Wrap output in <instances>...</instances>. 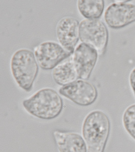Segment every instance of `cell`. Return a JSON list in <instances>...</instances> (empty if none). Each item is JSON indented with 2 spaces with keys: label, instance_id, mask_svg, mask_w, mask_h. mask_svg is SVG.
Instances as JSON below:
<instances>
[{
  "label": "cell",
  "instance_id": "cell-1",
  "mask_svg": "<svg viewBox=\"0 0 135 152\" xmlns=\"http://www.w3.org/2000/svg\"><path fill=\"white\" fill-rule=\"evenodd\" d=\"M110 129L109 120L103 111L94 110L86 116L82 132L88 152H104Z\"/></svg>",
  "mask_w": 135,
  "mask_h": 152
},
{
  "label": "cell",
  "instance_id": "cell-2",
  "mask_svg": "<svg viewBox=\"0 0 135 152\" xmlns=\"http://www.w3.org/2000/svg\"><path fill=\"white\" fill-rule=\"evenodd\" d=\"M23 105L27 111L33 116L42 119L51 120L61 113L63 103L56 91L45 88L23 101Z\"/></svg>",
  "mask_w": 135,
  "mask_h": 152
},
{
  "label": "cell",
  "instance_id": "cell-3",
  "mask_svg": "<svg viewBox=\"0 0 135 152\" xmlns=\"http://www.w3.org/2000/svg\"><path fill=\"white\" fill-rule=\"evenodd\" d=\"M10 67L19 86L27 92L31 91L39 72L38 64L34 52L27 49L18 50L12 57Z\"/></svg>",
  "mask_w": 135,
  "mask_h": 152
},
{
  "label": "cell",
  "instance_id": "cell-4",
  "mask_svg": "<svg viewBox=\"0 0 135 152\" xmlns=\"http://www.w3.org/2000/svg\"><path fill=\"white\" fill-rule=\"evenodd\" d=\"M79 37L82 42L92 46L98 54L105 53L109 39L108 31L99 19H86L79 26Z\"/></svg>",
  "mask_w": 135,
  "mask_h": 152
},
{
  "label": "cell",
  "instance_id": "cell-5",
  "mask_svg": "<svg viewBox=\"0 0 135 152\" xmlns=\"http://www.w3.org/2000/svg\"><path fill=\"white\" fill-rule=\"evenodd\" d=\"M34 54L39 66L45 70L55 68L73 54L60 44L52 41L45 42L38 45L35 48Z\"/></svg>",
  "mask_w": 135,
  "mask_h": 152
},
{
  "label": "cell",
  "instance_id": "cell-6",
  "mask_svg": "<svg viewBox=\"0 0 135 152\" xmlns=\"http://www.w3.org/2000/svg\"><path fill=\"white\" fill-rule=\"evenodd\" d=\"M60 94L67 97L78 105L87 106L93 104L98 97L96 87L83 80H77L61 87Z\"/></svg>",
  "mask_w": 135,
  "mask_h": 152
},
{
  "label": "cell",
  "instance_id": "cell-7",
  "mask_svg": "<svg viewBox=\"0 0 135 152\" xmlns=\"http://www.w3.org/2000/svg\"><path fill=\"white\" fill-rule=\"evenodd\" d=\"M128 2L116 1L109 6L105 11L104 19L109 27L117 29L135 21V5Z\"/></svg>",
  "mask_w": 135,
  "mask_h": 152
},
{
  "label": "cell",
  "instance_id": "cell-8",
  "mask_svg": "<svg viewBox=\"0 0 135 152\" xmlns=\"http://www.w3.org/2000/svg\"><path fill=\"white\" fill-rule=\"evenodd\" d=\"M98 54L95 49L87 44L82 42L77 46L72 57L79 79L86 80L90 78Z\"/></svg>",
  "mask_w": 135,
  "mask_h": 152
},
{
  "label": "cell",
  "instance_id": "cell-9",
  "mask_svg": "<svg viewBox=\"0 0 135 152\" xmlns=\"http://www.w3.org/2000/svg\"><path fill=\"white\" fill-rule=\"evenodd\" d=\"M80 23L77 19L71 16L63 18L56 27V34L60 45L73 54L79 41Z\"/></svg>",
  "mask_w": 135,
  "mask_h": 152
},
{
  "label": "cell",
  "instance_id": "cell-10",
  "mask_svg": "<svg viewBox=\"0 0 135 152\" xmlns=\"http://www.w3.org/2000/svg\"><path fill=\"white\" fill-rule=\"evenodd\" d=\"M53 135L60 152H87L86 142L79 134L55 130Z\"/></svg>",
  "mask_w": 135,
  "mask_h": 152
},
{
  "label": "cell",
  "instance_id": "cell-11",
  "mask_svg": "<svg viewBox=\"0 0 135 152\" xmlns=\"http://www.w3.org/2000/svg\"><path fill=\"white\" fill-rule=\"evenodd\" d=\"M52 75L55 83L63 86L77 80L79 78L72 60V55L54 68Z\"/></svg>",
  "mask_w": 135,
  "mask_h": 152
},
{
  "label": "cell",
  "instance_id": "cell-12",
  "mask_svg": "<svg viewBox=\"0 0 135 152\" xmlns=\"http://www.w3.org/2000/svg\"><path fill=\"white\" fill-rule=\"evenodd\" d=\"M77 7L81 15L87 19H98L104 12L102 0H79Z\"/></svg>",
  "mask_w": 135,
  "mask_h": 152
},
{
  "label": "cell",
  "instance_id": "cell-13",
  "mask_svg": "<svg viewBox=\"0 0 135 152\" xmlns=\"http://www.w3.org/2000/svg\"><path fill=\"white\" fill-rule=\"evenodd\" d=\"M123 122L126 131L135 140V104L130 106L125 110Z\"/></svg>",
  "mask_w": 135,
  "mask_h": 152
},
{
  "label": "cell",
  "instance_id": "cell-14",
  "mask_svg": "<svg viewBox=\"0 0 135 152\" xmlns=\"http://www.w3.org/2000/svg\"><path fill=\"white\" fill-rule=\"evenodd\" d=\"M130 86L133 91L135 97V68L131 71L130 76Z\"/></svg>",
  "mask_w": 135,
  "mask_h": 152
}]
</instances>
